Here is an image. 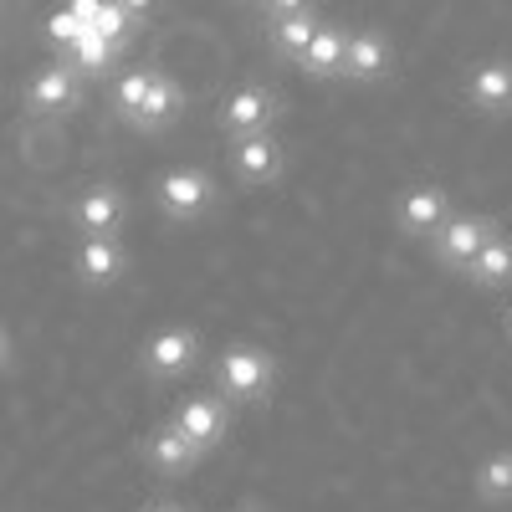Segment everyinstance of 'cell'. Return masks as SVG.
I'll list each match as a JSON object with an SVG mask.
<instances>
[{
    "instance_id": "6da1fadb",
    "label": "cell",
    "mask_w": 512,
    "mask_h": 512,
    "mask_svg": "<svg viewBox=\"0 0 512 512\" xmlns=\"http://www.w3.org/2000/svg\"><path fill=\"white\" fill-rule=\"evenodd\" d=\"M216 200H221V185L200 164H175V169H164V175L154 180L159 216L175 221V226H200L210 210H216Z\"/></svg>"
},
{
    "instance_id": "7a4b0ae2",
    "label": "cell",
    "mask_w": 512,
    "mask_h": 512,
    "mask_svg": "<svg viewBox=\"0 0 512 512\" xmlns=\"http://www.w3.org/2000/svg\"><path fill=\"white\" fill-rule=\"evenodd\" d=\"M216 390L226 405H267L272 400V384H277V364L267 349L256 344H231L221 359H216Z\"/></svg>"
},
{
    "instance_id": "3957f363",
    "label": "cell",
    "mask_w": 512,
    "mask_h": 512,
    "mask_svg": "<svg viewBox=\"0 0 512 512\" xmlns=\"http://www.w3.org/2000/svg\"><path fill=\"white\" fill-rule=\"evenodd\" d=\"M492 236H502V221H497V216H487V210H451L446 226H441L431 241H425V246H431V256H436L441 272L466 277L472 256H477Z\"/></svg>"
},
{
    "instance_id": "277c9868",
    "label": "cell",
    "mask_w": 512,
    "mask_h": 512,
    "mask_svg": "<svg viewBox=\"0 0 512 512\" xmlns=\"http://www.w3.org/2000/svg\"><path fill=\"white\" fill-rule=\"evenodd\" d=\"M169 425H175V431H180L200 456H210V451H221L226 436H231V405H226L221 395L195 390V395H180V400H175V410H169Z\"/></svg>"
},
{
    "instance_id": "5b68a950",
    "label": "cell",
    "mask_w": 512,
    "mask_h": 512,
    "mask_svg": "<svg viewBox=\"0 0 512 512\" xmlns=\"http://www.w3.org/2000/svg\"><path fill=\"white\" fill-rule=\"evenodd\" d=\"M195 364H200V333L185 328V323H169V328L149 333L144 349H139V369H144L154 384H175V379H185Z\"/></svg>"
},
{
    "instance_id": "8992f818",
    "label": "cell",
    "mask_w": 512,
    "mask_h": 512,
    "mask_svg": "<svg viewBox=\"0 0 512 512\" xmlns=\"http://www.w3.org/2000/svg\"><path fill=\"white\" fill-rule=\"evenodd\" d=\"M282 118V93L246 82V88L226 93V103L216 108V128L231 139H251V134H272V123Z\"/></svg>"
},
{
    "instance_id": "52a82bcc",
    "label": "cell",
    "mask_w": 512,
    "mask_h": 512,
    "mask_svg": "<svg viewBox=\"0 0 512 512\" xmlns=\"http://www.w3.org/2000/svg\"><path fill=\"white\" fill-rule=\"evenodd\" d=\"M123 226H128V195L118 185H93L77 195V205H72L77 241H118Z\"/></svg>"
},
{
    "instance_id": "ba28073f",
    "label": "cell",
    "mask_w": 512,
    "mask_h": 512,
    "mask_svg": "<svg viewBox=\"0 0 512 512\" xmlns=\"http://www.w3.org/2000/svg\"><path fill=\"white\" fill-rule=\"evenodd\" d=\"M231 175H236V185H246V190H272V185L287 175L282 139H277V134L236 139V144H231Z\"/></svg>"
},
{
    "instance_id": "9c48e42d",
    "label": "cell",
    "mask_w": 512,
    "mask_h": 512,
    "mask_svg": "<svg viewBox=\"0 0 512 512\" xmlns=\"http://www.w3.org/2000/svg\"><path fill=\"white\" fill-rule=\"evenodd\" d=\"M451 216V195L441 185H410L395 200V231L405 241H431Z\"/></svg>"
},
{
    "instance_id": "30bf717a",
    "label": "cell",
    "mask_w": 512,
    "mask_h": 512,
    "mask_svg": "<svg viewBox=\"0 0 512 512\" xmlns=\"http://www.w3.org/2000/svg\"><path fill=\"white\" fill-rule=\"evenodd\" d=\"M323 26V16L313 6H297V0H277V6H267V47L297 67V57L308 52L313 31Z\"/></svg>"
},
{
    "instance_id": "8fae6325",
    "label": "cell",
    "mask_w": 512,
    "mask_h": 512,
    "mask_svg": "<svg viewBox=\"0 0 512 512\" xmlns=\"http://www.w3.org/2000/svg\"><path fill=\"white\" fill-rule=\"evenodd\" d=\"M21 103H26L31 113H41V118H52V113H77V108H82V77H77L67 62H52V67L31 72Z\"/></svg>"
},
{
    "instance_id": "7c38bea8",
    "label": "cell",
    "mask_w": 512,
    "mask_h": 512,
    "mask_svg": "<svg viewBox=\"0 0 512 512\" xmlns=\"http://www.w3.org/2000/svg\"><path fill=\"white\" fill-rule=\"evenodd\" d=\"M390 62H395V47L379 26H359L344 36V62H338V77L344 82H379L390 77Z\"/></svg>"
},
{
    "instance_id": "4fadbf2b",
    "label": "cell",
    "mask_w": 512,
    "mask_h": 512,
    "mask_svg": "<svg viewBox=\"0 0 512 512\" xmlns=\"http://www.w3.org/2000/svg\"><path fill=\"white\" fill-rule=\"evenodd\" d=\"M461 98L472 103L482 118H507L512 113V62L507 57H487L466 72Z\"/></svg>"
},
{
    "instance_id": "5bb4252c",
    "label": "cell",
    "mask_w": 512,
    "mask_h": 512,
    "mask_svg": "<svg viewBox=\"0 0 512 512\" xmlns=\"http://www.w3.org/2000/svg\"><path fill=\"white\" fill-rule=\"evenodd\" d=\"M72 277L93 292H108L128 277V251L123 241H77L72 251Z\"/></svg>"
},
{
    "instance_id": "9a60e30c",
    "label": "cell",
    "mask_w": 512,
    "mask_h": 512,
    "mask_svg": "<svg viewBox=\"0 0 512 512\" xmlns=\"http://www.w3.org/2000/svg\"><path fill=\"white\" fill-rule=\"evenodd\" d=\"M144 461H149V472H159L164 482H185L190 472H195V466H200V451L175 431V425H169V420H159L154 425V431L144 436Z\"/></svg>"
},
{
    "instance_id": "2e32d148",
    "label": "cell",
    "mask_w": 512,
    "mask_h": 512,
    "mask_svg": "<svg viewBox=\"0 0 512 512\" xmlns=\"http://www.w3.org/2000/svg\"><path fill=\"white\" fill-rule=\"evenodd\" d=\"M180 108H185L180 82L169 77V72H159V67H154L149 93H144V103H139V113H134V123H128V128H139V134H164V128L180 118Z\"/></svg>"
},
{
    "instance_id": "e0dca14e",
    "label": "cell",
    "mask_w": 512,
    "mask_h": 512,
    "mask_svg": "<svg viewBox=\"0 0 512 512\" xmlns=\"http://www.w3.org/2000/svg\"><path fill=\"white\" fill-rule=\"evenodd\" d=\"M344 26L338 21H323L318 31H313V41H308V52L297 57V72H308L313 82H328V77H338V62H344Z\"/></svg>"
},
{
    "instance_id": "ac0fdd59",
    "label": "cell",
    "mask_w": 512,
    "mask_h": 512,
    "mask_svg": "<svg viewBox=\"0 0 512 512\" xmlns=\"http://www.w3.org/2000/svg\"><path fill=\"white\" fill-rule=\"evenodd\" d=\"M472 492L487 507H507L512 502V446L507 451H492V456H482L472 466Z\"/></svg>"
},
{
    "instance_id": "d6986e66",
    "label": "cell",
    "mask_w": 512,
    "mask_h": 512,
    "mask_svg": "<svg viewBox=\"0 0 512 512\" xmlns=\"http://www.w3.org/2000/svg\"><path fill=\"white\" fill-rule=\"evenodd\" d=\"M118 57H123V52L113 47V41H103L93 26L77 36V47H67V52H62V62H67V67H72L82 82H88V77H103V72H113V62H118Z\"/></svg>"
},
{
    "instance_id": "ffe728a7",
    "label": "cell",
    "mask_w": 512,
    "mask_h": 512,
    "mask_svg": "<svg viewBox=\"0 0 512 512\" xmlns=\"http://www.w3.org/2000/svg\"><path fill=\"white\" fill-rule=\"evenodd\" d=\"M466 282H472V287H487V292L512 287V251H507L502 236H492V241L472 256V267H466Z\"/></svg>"
},
{
    "instance_id": "44dd1931",
    "label": "cell",
    "mask_w": 512,
    "mask_h": 512,
    "mask_svg": "<svg viewBox=\"0 0 512 512\" xmlns=\"http://www.w3.org/2000/svg\"><path fill=\"white\" fill-rule=\"evenodd\" d=\"M149 77H154V67H128V72L113 82V93H108L113 118L134 123V113H139V103H144V93H149Z\"/></svg>"
},
{
    "instance_id": "7402d4cb",
    "label": "cell",
    "mask_w": 512,
    "mask_h": 512,
    "mask_svg": "<svg viewBox=\"0 0 512 512\" xmlns=\"http://www.w3.org/2000/svg\"><path fill=\"white\" fill-rule=\"evenodd\" d=\"M88 31V21H82V11L77 6H67V11H52V21H47V41L52 47H77V36Z\"/></svg>"
},
{
    "instance_id": "603a6c76",
    "label": "cell",
    "mask_w": 512,
    "mask_h": 512,
    "mask_svg": "<svg viewBox=\"0 0 512 512\" xmlns=\"http://www.w3.org/2000/svg\"><path fill=\"white\" fill-rule=\"evenodd\" d=\"M11 359H16V344H11V328H6V323H0V374H6V369H11Z\"/></svg>"
},
{
    "instance_id": "cb8c5ba5",
    "label": "cell",
    "mask_w": 512,
    "mask_h": 512,
    "mask_svg": "<svg viewBox=\"0 0 512 512\" xmlns=\"http://www.w3.org/2000/svg\"><path fill=\"white\" fill-rule=\"evenodd\" d=\"M139 512H190V507L175 502V497H159V502H149V507H139Z\"/></svg>"
},
{
    "instance_id": "d4e9b609",
    "label": "cell",
    "mask_w": 512,
    "mask_h": 512,
    "mask_svg": "<svg viewBox=\"0 0 512 512\" xmlns=\"http://www.w3.org/2000/svg\"><path fill=\"white\" fill-rule=\"evenodd\" d=\"M502 333H507V338H512V308H507V318H502Z\"/></svg>"
},
{
    "instance_id": "484cf974",
    "label": "cell",
    "mask_w": 512,
    "mask_h": 512,
    "mask_svg": "<svg viewBox=\"0 0 512 512\" xmlns=\"http://www.w3.org/2000/svg\"><path fill=\"white\" fill-rule=\"evenodd\" d=\"M502 241H507V251H512V231H507V236H502Z\"/></svg>"
},
{
    "instance_id": "4316f807",
    "label": "cell",
    "mask_w": 512,
    "mask_h": 512,
    "mask_svg": "<svg viewBox=\"0 0 512 512\" xmlns=\"http://www.w3.org/2000/svg\"><path fill=\"white\" fill-rule=\"evenodd\" d=\"M241 512H251V507H241Z\"/></svg>"
}]
</instances>
